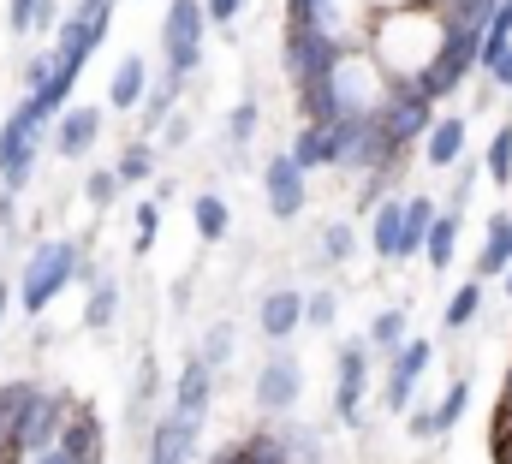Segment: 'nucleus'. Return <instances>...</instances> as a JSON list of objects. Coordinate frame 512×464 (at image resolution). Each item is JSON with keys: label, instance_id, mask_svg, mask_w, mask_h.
I'll list each match as a JSON object with an SVG mask.
<instances>
[{"label": "nucleus", "instance_id": "f257e3e1", "mask_svg": "<svg viewBox=\"0 0 512 464\" xmlns=\"http://www.w3.org/2000/svg\"><path fill=\"white\" fill-rule=\"evenodd\" d=\"M441 6H423V0H405V6H387V12H370V30H364V48L376 54L393 84H405L411 72H423L435 54H441Z\"/></svg>", "mask_w": 512, "mask_h": 464}, {"label": "nucleus", "instance_id": "f03ea898", "mask_svg": "<svg viewBox=\"0 0 512 464\" xmlns=\"http://www.w3.org/2000/svg\"><path fill=\"white\" fill-rule=\"evenodd\" d=\"M78 262H84V244L78 238H36L12 292H18V310L24 316H42L66 286H78Z\"/></svg>", "mask_w": 512, "mask_h": 464}, {"label": "nucleus", "instance_id": "7ed1b4c3", "mask_svg": "<svg viewBox=\"0 0 512 464\" xmlns=\"http://www.w3.org/2000/svg\"><path fill=\"white\" fill-rule=\"evenodd\" d=\"M48 125H54V119L42 114L30 96L0 119V191H24V185L36 179V161H42V149H48Z\"/></svg>", "mask_w": 512, "mask_h": 464}, {"label": "nucleus", "instance_id": "20e7f679", "mask_svg": "<svg viewBox=\"0 0 512 464\" xmlns=\"http://www.w3.org/2000/svg\"><path fill=\"white\" fill-rule=\"evenodd\" d=\"M340 54H346V42H340L334 30H316V24H286V18H280V72H286V84L328 78Z\"/></svg>", "mask_w": 512, "mask_h": 464}, {"label": "nucleus", "instance_id": "39448f33", "mask_svg": "<svg viewBox=\"0 0 512 464\" xmlns=\"http://www.w3.org/2000/svg\"><path fill=\"white\" fill-rule=\"evenodd\" d=\"M203 36H209V12L203 0H167V18H161V60L173 72H197L203 66Z\"/></svg>", "mask_w": 512, "mask_h": 464}, {"label": "nucleus", "instance_id": "423d86ee", "mask_svg": "<svg viewBox=\"0 0 512 464\" xmlns=\"http://www.w3.org/2000/svg\"><path fill=\"white\" fill-rule=\"evenodd\" d=\"M256 417H286V411H298V399H304V357L286 346H274L262 357V369H256Z\"/></svg>", "mask_w": 512, "mask_h": 464}, {"label": "nucleus", "instance_id": "0eeeda50", "mask_svg": "<svg viewBox=\"0 0 512 464\" xmlns=\"http://www.w3.org/2000/svg\"><path fill=\"white\" fill-rule=\"evenodd\" d=\"M364 405H370V346L346 340L334 357V423L364 429Z\"/></svg>", "mask_w": 512, "mask_h": 464}, {"label": "nucleus", "instance_id": "6e6552de", "mask_svg": "<svg viewBox=\"0 0 512 464\" xmlns=\"http://www.w3.org/2000/svg\"><path fill=\"white\" fill-rule=\"evenodd\" d=\"M262 203H268V215L286 227V221H298L304 209H310V173L292 161V155H268L262 161Z\"/></svg>", "mask_w": 512, "mask_h": 464}, {"label": "nucleus", "instance_id": "1a4fd4ad", "mask_svg": "<svg viewBox=\"0 0 512 464\" xmlns=\"http://www.w3.org/2000/svg\"><path fill=\"white\" fill-rule=\"evenodd\" d=\"M102 125H108V108H84V102H66L54 125H48V149L60 155V161H90V149L102 143Z\"/></svg>", "mask_w": 512, "mask_h": 464}, {"label": "nucleus", "instance_id": "9d476101", "mask_svg": "<svg viewBox=\"0 0 512 464\" xmlns=\"http://www.w3.org/2000/svg\"><path fill=\"white\" fill-rule=\"evenodd\" d=\"M435 369V340H405L399 351H387V381H382V405L387 411H411L417 399V381Z\"/></svg>", "mask_w": 512, "mask_h": 464}, {"label": "nucleus", "instance_id": "9b49d317", "mask_svg": "<svg viewBox=\"0 0 512 464\" xmlns=\"http://www.w3.org/2000/svg\"><path fill=\"white\" fill-rule=\"evenodd\" d=\"M197 435H203V423L167 405L143 435V464H191L197 459Z\"/></svg>", "mask_w": 512, "mask_h": 464}, {"label": "nucleus", "instance_id": "f8f14e48", "mask_svg": "<svg viewBox=\"0 0 512 464\" xmlns=\"http://www.w3.org/2000/svg\"><path fill=\"white\" fill-rule=\"evenodd\" d=\"M376 119L387 125V137H393V143L417 149V143H423V131L435 125V102H429V96H417L411 84H387V96H382V108H376Z\"/></svg>", "mask_w": 512, "mask_h": 464}, {"label": "nucleus", "instance_id": "ddd939ff", "mask_svg": "<svg viewBox=\"0 0 512 464\" xmlns=\"http://www.w3.org/2000/svg\"><path fill=\"white\" fill-rule=\"evenodd\" d=\"M465 149H471V119L465 114H435V125H429L423 143H417V155H423L429 173H453V167L465 161Z\"/></svg>", "mask_w": 512, "mask_h": 464}, {"label": "nucleus", "instance_id": "4468645a", "mask_svg": "<svg viewBox=\"0 0 512 464\" xmlns=\"http://www.w3.org/2000/svg\"><path fill=\"white\" fill-rule=\"evenodd\" d=\"M298 328H304V292H298V286H268V292L256 298V334H262L268 346H286Z\"/></svg>", "mask_w": 512, "mask_h": 464}, {"label": "nucleus", "instance_id": "2eb2a0df", "mask_svg": "<svg viewBox=\"0 0 512 464\" xmlns=\"http://www.w3.org/2000/svg\"><path fill=\"white\" fill-rule=\"evenodd\" d=\"M54 447H66L78 464H102L108 459V429H102V417L84 405V399H72L66 405V423H60V441Z\"/></svg>", "mask_w": 512, "mask_h": 464}, {"label": "nucleus", "instance_id": "dca6fc26", "mask_svg": "<svg viewBox=\"0 0 512 464\" xmlns=\"http://www.w3.org/2000/svg\"><path fill=\"white\" fill-rule=\"evenodd\" d=\"M215 387H221V375L191 351L185 363H179V375H173V411H185V417H209V405H215Z\"/></svg>", "mask_w": 512, "mask_h": 464}, {"label": "nucleus", "instance_id": "f3484780", "mask_svg": "<svg viewBox=\"0 0 512 464\" xmlns=\"http://www.w3.org/2000/svg\"><path fill=\"white\" fill-rule=\"evenodd\" d=\"M459 238H465V209H453V203H441V215H435V227L423 238V268L429 274H441V268H453V256H459Z\"/></svg>", "mask_w": 512, "mask_h": 464}, {"label": "nucleus", "instance_id": "a211bd4d", "mask_svg": "<svg viewBox=\"0 0 512 464\" xmlns=\"http://www.w3.org/2000/svg\"><path fill=\"white\" fill-rule=\"evenodd\" d=\"M143 96H149V60L143 54H126L114 66V78H108V114H137Z\"/></svg>", "mask_w": 512, "mask_h": 464}, {"label": "nucleus", "instance_id": "6ab92c4d", "mask_svg": "<svg viewBox=\"0 0 512 464\" xmlns=\"http://www.w3.org/2000/svg\"><path fill=\"white\" fill-rule=\"evenodd\" d=\"M512 209H501V215H489L483 221V250H477V262H471V274L477 280H501V268L512 262Z\"/></svg>", "mask_w": 512, "mask_h": 464}, {"label": "nucleus", "instance_id": "aec40b11", "mask_svg": "<svg viewBox=\"0 0 512 464\" xmlns=\"http://www.w3.org/2000/svg\"><path fill=\"white\" fill-rule=\"evenodd\" d=\"M435 215H441V203H435L429 191L405 197V215H399V262L423 256V238H429V227H435Z\"/></svg>", "mask_w": 512, "mask_h": 464}, {"label": "nucleus", "instance_id": "412c9836", "mask_svg": "<svg viewBox=\"0 0 512 464\" xmlns=\"http://www.w3.org/2000/svg\"><path fill=\"white\" fill-rule=\"evenodd\" d=\"M399 215H405V197H382V203L370 209V232H364V244H370L376 262H399Z\"/></svg>", "mask_w": 512, "mask_h": 464}, {"label": "nucleus", "instance_id": "4be33fe9", "mask_svg": "<svg viewBox=\"0 0 512 464\" xmlns=\"http://www.w3.org/2000/svg\"><path fill=\"white\" fill-rule=\"evenodd\" d=\"M191 227H197L203 244H227L233 238V203L221 191H197L191 197Z\"/></svg>", "mask_w": 512, "mask_h": 464}, {"label": "nucleus", "instance_id": "5701e85b", "mask_svg": "<svg viewBox=\"0 0 512 464\" xmlns=\"http://www.w3.org/2000/svg\"><path fill=\"white\" fill-rule=\"evenodd\" d=\"M84 292H90V298H84V328H90V334H108V328L120 322V280H114V274H96Z\"/></svg>", "mask_w": 512, "mask_h": 464}, {"label": "nucleus", "instance_id": "b1692460", "mask_svg": "<svg viewBox=\"0 0 512 464\" xmlns=\"http://www.w3.org/2000/svg\"><path fill=\"white\" fill-rule=\"evenodd\" d=\"M358 250H364V238H358L352 221H322V232H316V256H322L328 268H352Z\"/></svg>", "mask_w": 512, "mask_h": 464}, {"label": "nucleus", "instance_id": "393cba45", "mask_svg": "<svg viewBox=\"0 0 512 464\" xmlns=\"http://www.w3.org/2000/svg\"><path fill=\"white\" fill-rule=\"evenodd\" d=\"M411 340V316L399 310V304H387V310H376L370 316V328H364V346L376 351V357H387V351H399Z\"/></svg>", "mask_w": 512, "mask_h": 464}, {"label": "nucleus", "instance_id": "a878e982", "mask_svg": "<svg viewBox=\"0 0 512 464\" xmlns=\"http://www.w3.org/2000/svg\"><path fill=\"white\" fill-rule=\"evenodd\" d=\"M114 173H120V185H143V179H155V137H131L126 149L114 155Z\"/></svg>", "mask_w": 512, "mask_h": 464}, {"label": "nucleus", "instance_id": "bb28decb", "mask_svg": "<svg viewBox=\"0 0 512 464\" xmlns=\"http://www.w3.org/2000/svg\"><path fill=\"white\" fill-rule=\"evenodd\" d=\"M286 155H292L304 173H322V167H328V125H310V119H304V125L292 131V149H286Z\"/></svg>", "mask_w": 512, "mask_h": 464}, {"label": "nucleus", "instance_id": "cd10ccee", "mask_svg": "<svg viewBox=\"0 0 512 464\" xmlns=\"http://www.w3.org/2000/svg\"><path fill=\"white\" fill-rule=\"evenodd\" d=\"M477 316H483V280L471 274V280H465V286L447 298V316H441V328H447V334H465Z\"/></svg>", "mask_w": 512, "mask_h": 464}, {"label": "nucleus", "instance_id": "c85d7f7f", "mask_svg": "<svg viewBox=\"0 0 512 464\" xmlns=\"http://www.w3.org/2000/svg\"><path fill=\"white\" fill-rule=\"evenodd\" d=\"M483 173H489L501 191H512V119H501V125L489 131V149H483Z\"/></svg>", "mask_w": 512, "mask_h": 464}, {"label": "nucleus", "instance_id": "c756f323", "mask_svg": "<svg viewBox=\"0 0 512 464\" xmlns=\"http://www.w3.org/2000/svg\"><path fill=\"white\" fill-rule=\"evenodd\" d=\"M233 351H239V328H233V322H209V334H203L197 357H203L215 375H227V369H233Z\"/></svg>", "mask_w": 512, "mask_h": 464}, {"label": "nucleus", "instance_id": "7c9ffc66", "mask_svg": "<svg viewBox=\"0 0 512 464\" xmlns=\"http://www.w3.org/2000/svg\"><path fill=\"white\" fill-rule=\"evenodd\" d=\"M465 411H471V375H453L447 393H441V405H435V429L453 435V429L465 423Z\"/></svg>", "mask_w": 512, "mask_h": 464}, {"label": "nucleus", "instance_id": "2f4dec72", "mask_svg": "<svg viewBox=\"0 0 512 464\" xmlns=\"http://www.w3.org/2000/svg\"><path fill=\"white\" fill-rule=\"evenodd\" d=\"M239 447L251 453V464H298V459H292V447H286V441L274 435V423H262V429H251V435H245Z\"/></svg>", "mask_w": 512, "mask_h": 464}, {"label": "nucleus", "instance_id": "473e14b6", "mask_svg": "<svg viewBox=\"0 0 512 464\" xmlns=\"http://www.w3.org/2000/svg\"><path fill=\"white\" fill-rule=\"evenodd\" d=\"M155 238H161V203H155V197H143V203H137V215H131V256H149V250H155Z\"/></svg>", "mask_w": 512, "mask_h": 464}, {"label": "nucleus", "instance_id": "72a5a7b5", "mask_svg": "<svg viewBox=\"0 0 512 464\" xmlns=\"http://www.w3.org/2000/svg\"><path fill=\"white\" fill-rule=\"evenodd\" d=\"M256 131H262V102H256V96H239L233 114H227V125H221V137H227V143H251Z\"/></svg>", "mask_w": 512, "mask_h": 464}, {"label": "nucleus", "instance_id": "f704fd0d", "mask_svg": "<svg viewBox=\"0 0 512 464\" xmlns=\"http://www.w3.org/2000/svg\"><path fill=\"white\" fill-rule=\"evenodd\" d=\"M120 191H126V185H120L114 167H90V173H84V203H90V209H114Z\"/></svg>", "mask_w": 512, "mask_h": 464}, {"label": "nucleus", "instance_id": "c9c22d12", "mask_svg": "<svg viewBox=\"0 0 512 464\" xmlns=\"http://www.w3.org/2000/svg\"><path fill=\"white\" fill-rule=\"evenodd\" d=\"M340 322V292L334 286H322V292H304V328H334Z\"/></svg>", "mask_w": 512, "mask_h": 464}, {"label": "nucleus", "instance_id": "e433bc0d", "mask_svg": "<svg viewBox=\"0 0 512 464\" xmlns=\"http://www.w3.org/2000/svg\"><path fill=\"white\" fill-rule=\"evenodd\" d=\"M155 143H161V149H185V143H191V114L173 108V114L155 125Z\"/></svg>", "mask_w": 512, "mask_h": 464}, {"label": "nucleus", "instance_id": "4c0bfd02", "mask_svg": "<svg viewBox=\"0 0 512 464\" xmlns=\"http://www.w3.org/2000/svg\"><path fill=\"white\" fill-rule=\"evenodd\" d=\"M405 435H411V441H435V435H441V429H435V405H417V399H411V411H405Z\"/></svg>", "mask_w": 512, "mask_h": 464}, {"label": "nucleus", "instance_id": "58836bf2", "mask_svg": "<svg viewBox=\"0 0 512 464\" xmlns=\"http://www.w3.org/2000/svg\"><path fill=\"white\" fill-rule=\"evenodd\" d=\"M251 0H203V12H209V30H227L233 36V24H239V12H245Z\"/></svg>", "mask_w": 512, "mask_h": 464}, {"label": "nucleus", "instance_id": "ea45409f", "mask_svg": "<svg viewBox=\"0 0 512 464\" xmlns=\"http://www.w3.org/2000/svg\"><path fill=\"white\" fill-rule=\"evenodd\" d=\"M24 464H78V459H72L66 447H42V453H30Z\"/></svg>", "mask_w": 512, "mask_h": 464}, {"label": "nucleus", "instance_id": "a19ab883", "mask_svg": "<svg viewBox=\"0 0 512 464\" xmlns=\"http://www.w3.org/2000/svg\"><path fill=\"white\" fill-rule=\"evenodd\" d=\"M209 464H251V453H245V447H233V441H227V447H221V453H209Z\"/></svg>", "mask_w": 512, "mask_h": 464}, {"label": "nucleus", "instance_id": "79ce46f5", "mask_svg": "<svg viewBox=\"0 0 512 464\" xmlns=\"http://www.w3.org/2000/svg\"><path fill=\"white\" fill-rule=\"evenodd\" d=\"M6 310H12V280L0 274V322H6Z\"/></svg>", "mask_w": 512, "mask_h": 464}, {"label": "nucleus", "instance_id": "37998d69", "mask_svg": "<svg viewBox=\"0 0 512 464\" xmlns=\"http://www.w3.org/2000/svg\"><path fill=\"white\" fill-rule=\"evenodd\" d=\"M489 453H495V464H512V435H507V441H495Z\"/></svg>", "mask_w": 512, "mask_h": 464}, {"label": "nucleus", "instance_id": "c03bdc74", "mask_svg": "<svg viewBox=\"0 0 512 464\" xmlns=\"http://www.w3.org/2000/svg\"><path fill=\"white\" fill-rule=\"evenodd\" d=\"M501 292H507V298H512V262H507V268H501Z\"/></svg>", "mask_w": 512, "mask_h": 464}, {"label": "nucleus", "instance_id": "a18cd8bd", "mask_svg": "<svg viewBox=\"0 0 512 464\" xmlns=\"http://www.w3.org/2000/svg\"><path fill=\"white\" fill-rule=\"evenodd\" d=\"M501 393H512V369H507V381H501Z\"/></svg>", "mask_w": 512, "mask_h": 464}, {"label": "nucleus", "instance_id": "49530a36", "mask_svg": "<svg viewBox=\"0 0 512 464\" xmlns=\"http://www.w3.org/2000/svg\"><path fill=\"white\" fill-rule=\"evenodd\" d=\"M423 6H441V0H423Z\"/></svg>", "mask_w": 512, "mask_h": 464}, {"label": "nucleus", "instance_id": "de8ad7c7", "mask_svg": "<svg viewBox=\"0 0 512 464\" xmlns=\"http://www.w3.org/2000/svg\"><path fill=\"white\" fill-rule=\"evenodd\" d=\"M507 238H512V232H507Z\"/></svg>", "mask_w": 512, "mask_h": 464}]
</instances>
